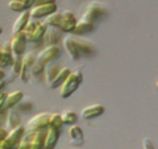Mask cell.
I'll return each instance as SVG.
<instances>
[{
	"label": "cell",
	"mask_w": 158,
	"mask_h": 149,
	"mask_svg": "<svg viewBox=\"0 0 158 149\" xmlns=\"http://www.w3.org/2000/svg\"><path fill=\"white\" fill-rule=\"evenodd\" d=\"M108 12H110V9H108V7L104 3L94 0V2H91L90 4H87V7L85 9V12H83L81 20L82 21H86V23L95 24V21L98 19L104 17Z\"/></svg>",
	"instance_id": "cell-1"
},
{
	"label": "cell",
	"mask_w": 158,
	"mask_h": 149,
	"mask_svg": "<svg viewBox=\"0 0 158 149\" xmlns=\"http://www.w3.org/2000/svg\"><path fill=\"white\" fill-rule=\"evenodd\" d=\"M82 81H83V74L81 70L71 71L66 78V81L59 87V95H61V98H69L73 92H75L77 88L79 87V84L82 83Z\"/></svg>",
	"instance_id": "cell-2"
},
{
	"label": "cell",
	"mask_w": 158,
	"mask_h": 149,
	"mask_svg": "<svg viewBox=\"0 0 158 149\" xmlns=\"http://www.w3.org/2000/svg\"><path fill=\"white\" fill-rule=\"evenodd\" d=\"M58 11V6L56 3V0H48V2L42 3V4H37L31 8V19H42V17H48L49 15L54 13Z\"/></svg>",
	"instance_id": "cell-3"
},
{
	"label": "cell",
	"mask_w": 158,
	"mask_h": 149,
	"mask_svg": "<svg viewBox=\"0 0 158 149\" xmlns=\"http://www.w3.org/2000/svg\"><path fill=\"white\" fill-rule=\"evenodd\" d=\"M50 115L52 113H49V112H40L37 115H34L27 123L25 131H46L49 128Z\"/></svg>",
	"instance_id": "cell-4"
},
{
	"label": "cell",
	"mask_w": 158,
	"mask_h": 149,
	"mask_svg": "<svg viewBox=\"0 0 158 149\" xmlns=\"http://www.w3.org/2000/svg\"><path fill=\"white\" fill-rule=\"evenodd\" d=\"M24 133H25V127L24 126H19L15 130L8 131L6 138L3 140L4 145H6L7 149H17L20 143H21Z\"/></svg>",
	"instance_id": "cell-5"
},
{
	"label": "cell",
	"mask_w": 158,
	"mask_h": 149,
	"mask_svg": "<svg viewBox=\"0 0 158 149\" xmlns=\"http://www.w3.org/2000/svg\"><path fill=\"white\" fill-rule=\"evenodd\" d=\"M61 56V49L58 45H50V46H45L41 52L37 54L36 59L38 62H41L42 65H48V63L54 62L56 59Z\"/></svg>",
	"instance_id": "cell-6"
},
{
	"label": "cell",
	"mask_w": 158,
	"mask_h": 149,
	"mask_svg": "<svg viewBox=\"0 0 158 149\" xmlns=\"http://www.w3.org/2000/svg\"><path fill=\"white\" fill-rule=\"evenodd\" d=\"M77 23H78V20L71 11H62L61 20H59V24H58V29L65 33H71L73 29L75 28Z\"/></svg>",
	"instance_id": "cell-7"
},
{
	"label": "cell",
	"mask_w": 158,
	"mask_h": 149,
	"mask_svg": "<svg viewBox=\"0 0 158 149\" xmlns=\"http://www.w3.org/2000/svg\"><path fill=\"white\" fill-rule=\"evenodd\" d=\"M36 62V57L33 56V53H27L21 57V70H20L19 77L23 82H28L31 78V67Z\"/></svg>",
	"instance_id": "cell-8"
},
{
	"label": "cell",
	"mask_w": 158,
	"mask_h": 149,
	"mask_svg": "<svg viewBox=\"0 0 158 149\" xmlns=\"http://www.w3.org/2000/svg\"><path fill=\"white\" fill-rule=\"evenodd\" d=\"M11 44V50L13 56H24L25 54V49H27V38L25 34L23 32H20L17 34H15Z\"/></svg>",
	"instance_id": "cell-9"
},
{
	"label": "cell",
	"mask_w": 158,
	"mask_h": 149,
	"mask_svg": "<svg viewBox=\"0 0 158 149\" xmlns=\"http://www.w3.org/2000/svg\"><path fill=\"white\" fill-rule=\"evenodd\" d=\"M73 37H74V41H75L77 46H78L79 53H81V57L82 56L90 57V56H94V54L96 53V48L94 45L92 41L86 40L83 37H77V36H73Z\"/></svg>",
	"instance_id": "cell-10"
},
{
	"label": "cell",
	"mask_w": 158,
	"mask_h": 149,
	"mask_svg": "<svg viewBox=\"0 0 158 149\" xmlns=\"http://www.w3.org/2000/svg\"><path fill=\"white\" fill-rule=\"evenodd\" d=\"M61 31L57 28V27H46V31L45 34L41 41L45 44L46 46H50V45H58V41L61 38Z\"/></svg>",
	"instance_id": "cell-11"
},
{
	"label": "cell",
	"mask_w": 158,
	"mask_h": 149,
	"mask_svg": "<svg viewBox=\"0 0 158 149\" xmlns=\"http://www.w3.org/2000/svg\"><path fill=\"white\" fill-rule=\"evenodd\" d=\"M69 141H70L71 145L74 147H81L85 143V135H83L82 128L74 124L69 128Z\"/></svg>",
	"instance_id": "cell-12"
},
{
	"label": "cell",
	"mask_w": 158,
	"mask_h": 149,
	"mask_svg": "<svg viewBox=\"0 0 158 149\" xmlns=\"http://www.w3.org/2000/svg\"><path fill=\"white\" fill-rule=\"evenodd\" d=\"M104 111H106V108L103 104H91V106H87L83 108L81 112V116L83 119H86V120H88V119L100 116L102 113H104Z\"/></svg>",
	"instance_id": "cell-13"
},
{
	"label": "cell",
	"mask_w": 158,
	"mask_h": 149,
	"mask_svg": "<svg viewBox=\"0 0 158 149\" xmlns=\"http://www.w3.org/2000/svg\"><path fill=\"white\" fill-rule=\"evenodd\" d=\"M13 62V54L11 50V44H4V45L0 48V69L12 66Z\"/></svg>",
	"instance_id": "cell-14"
},
{
	"label": "cell",
	"mask_w": 158,
	"mask_h": 149,
	"mask_svg": "<svg viewBox=\"0 0 158 149\" xmlns=\"http://www.w3.org/2000/svg\"><path fill=\"white\" fill-rule=\"evenodd\" d=\"M31 137V149H44L46 131H27Z\"/></svg>",
	"instance_id": "cell-15"
},
{
	"label": "cell",
	"mask_w": 158,
	"mask_h": 149,
	"mask_svg": "<svg viewBox=\"0 0 158 149\" xmlns=\"http://www.w3.org/2000/svg\"><path fill=\"white\" fill-rule=\"evenodd\" d=\"M63 46H65V50L67 52V54L70 56L71 59L77 61V59L81 58V53L78 50V46H77L75 41H74L73 36H67L63 38Z\"/></svg>",
	"instance_id": "cell-16"
},
{
	"label": "cell",
	"mask_w": 158,
	"mask_h": 149,
	"mask_svg": "<svg viewBox=\"0 0 158 149\" xmlns=\"http://www.w3.org/2000/svg\"><path fill=\"white\" fill-rule=\"evenodd\" d=\"M45 31H46V25L44 23H40L33 31L28 32V33H24V32L23 33L25 34L27 42H38V41L42 40L44 34H45Z\"/></svg>",
	"instance_id": "cell-17"
},
{
	"label": "cell",
	"mask_w": 158,
	"mask_h": 149,
	"mask_svg": "<svg viewBox=\"0 0 158 149\" xmlns=\"http://www.w3.org/2000/svg\"><path fill=\"white\" fill-rule=\"evenodd\" d=\"M29 19H31V12H29L28 9H27V11H23L21 13H20V16L16 20H15V23H13V25H12V33H13V36L24 31V28H25L27 23L29 21Z\"/></svg>",
	"instance_id": "cell-18"
},
{
	"label": "cell",
	"mask_w": 158,
	"mask_h": 149,
	"mask_svg": "<svg viewBox=\"0 0 158 149\" xmlns=\"http://www.w3.org/2000/svg\"><path fill=\"white\" fill-rule=\"evenodd\" d=\"M59 140V131L54 128H48L45 141H44V149H54Z\"/></svg>",
	"instance_id": "cell-19"
},
{
	"label": "cell",
	"mask_w": 158,
	"mask_h": 149,
	"mask_svg": "<svg viewBox=\"0 0 158 149\" xmlns=\"http://www.w3.org/2000/svg\"><path fill=\"white\" fill-rule=\"evenodd\" d=\"M94 28H95V24H92V23H86V21H82V20H79V21L77 23L75 28L73 29L71 34H73V36H77V37H82L83 34L92 32Z\"/></svg>",
	"instance_id": "cell-20"
},
{
	"label": "cell",
	"mask_w": 158,
	"mask_h": 149,
	"mask_svg": "<svg viewBox=\"0 0 158 149\" xmlns=\"http://www.w3.org/2000/svg\"><path fill=\"white\" fill-rule=\"evenodd\" d=\"M19 126H21V119H20V115L16 110H8L7 112V124H6V130L7 131H11L17 128Z\"/></svg>",
	"instance_id": "cell-21"
},
{
	"label": "cell",
	"mask_w": 158,
	"mask_h": 149,
	"mask_svg": "<svg viewBox=\"0 0 158 149\" xmlns=\"http://www.w3.org/2000/svg\"><path fill=\"white\" fill-rule=\"evenodd\" d=\"M24 98V92L23 91H13V92H9L7 98H6V102H4V110H11V108L16 107V104L21 100V99Z\"/></svg>",
	"instance_id": "cell-22"
},
{
	"label": "cell",
	"mask_w": 158,
	"mask_h": 149,
	"mask_svg": "<svg viewBox=\"0 0 158 149\" xmlns=\"http://www.w3.org/2000/svg\"><path fill=\"white\" fill-rule=\"evenodd\" d=\"M59 70H61V67H59L57 63H48V65L45 66V77H44V79H45V82L48 84H50L53 82V79L57 77V74L59 73Z\"/></svg>",
	"instance_id": "cell-23"
},
{
	"label": "cell",
	"mask_w": 158,
	"mask_h": 149,
	"mask_svg": "<svg viewBox=\"0 0 158 149\" xmlns=\"http://www.w3.org/2000/svg\"><path fill=\"white\" fill-rule=\"evenodd\" d=\"M70 73H71V70L69 67H61V70H59V73L57 74V77L53 79V82L49 84V87L50 88H57L58 86L61 87V84L66 81V78L69 77Z\"/></svg>",
	"instance_id": "cell-24"
},
{
	"label": "cell",
	"mask_w": 158,
	"mask_h": 149,
	"mask_svg": "<svg viewBox=\"0 0 158 149\" xmlns=\"http://www.w3.org/2000/svg\"><path fill=\"white\" fill-rule=\"evenodd\" d=\"M31 77L37 79V81H41V79H44V77H45V65H42L41 62H38L36 59V62L32 65L31 67Z\"/></svg>",
	"instance_id": "cell-25"
},
{
	"label": "cell",
	"mask_w": 158,
	"mask_h": 149,
	"mask_svg": "<svg viewBox=\"0 0 158 149\" xmlns=\"http://www.w3.org/2000/svg\"><path fill=\"white\" fill-rule=\"evenodd\" d=\"M61 117H62V123L66 124V126H74L77 121H78V113L74 112L71 110H66L61 113Z\"/></svg>",
	"instance_id": "cell-26"
},
{
	"label": "cell",
	"mask_w": 158,
	"mask_h": 149,
	"mask_svg": "<svg viewBox=\"0 0 158 149\" xmlns=\"http://www.w3.org/2000/svg\"><path fill=\"white\" fill-rule=\"evenodd\" d=\"M61 15H62V12L61 11H56L54 13H52V15H49V16L46 17V20H45V25L46 27H57L58 28V24H59V20H61Z\"/></svg>",
	"instance_id": "cell-27"
},
{
	"label": "cell",
	"mask_w": 158,
	"mask_h": 149,
	"mask_svg": "<svg viewBox=\"0 0 158 149\" xmlns=\"http://www.w3.org/2000/svg\"><path fill=\"white\" fill-rule=\"evenodd\" d=\"M62 126H63V123H62L61 113H57V112L52 113L50 115V121H49V128H54V130L61 131Z\"/></svg>",
	"instance_id": "cell-28"
},
{
	"label": "cell",
	"mask_w": 158,
	"mask_h": 149,
	"mask_svg": "<svg viewBox=\"0 0 158 149\" xmlns=\"http://www.w3.org/2000/svg\"><path fill=\"white\" fill-rule=\"evenodd\" d=\"M16 107H17V110H20V111L29 112V111H32V110H33V102H32L29 98H25V96H24L21 100H20V102L16 104Z\"/></svg>",
	"instance_id": "cell-29"
},
{
	"label": "cell",
	"mask_w": 158,
	"mask_h": 149,
	"mask_svg": "<svg viewBox=\"0 0 158 149\" xmlns=\"http://www.w3.org/2000/svg\"><path fill=\"white\" fill-rule=\"evenodd\" d=\"M8 8L13 12H23V11H27L25 6H24L23 0H11L8 3Z\"/></svg>",
	"instance_id": "cell-30"
},
{
	"label": "cell",
	"mask_w": 158,
	"mask_h": 149,
	"mask_svg": "<svg viewBox=\"0 0 158 149\" xmlns=\"http://www.w3.org/2000/svg\"><path fill=\"white\" fill-rule=\"evenodd\" d=\"M21 57L23 56H13V62H12V73L19 75L20 70H21Z\"/></svg>",
	"instance_id": "cell-31"
},
{
	"label": "cell",
	"mask_w": 158,
	"mask_h": 149,
	"mask_svg": "<svg viewBox=\"0 0 158 149\" xmlns=\"http://www.w3.org/2000/svg\"><path fill=\"white\" fill-rule=\"evenodd\" d=\"M17 149H31V137H29V133L27 131L24 133V137H23V140L20 143Z\"/></svg>",
	"instance_id": "cell-32"
},
{
	"label": "cell",
	"mask_w": 158,
	"mask_h": 149,
	"mask_svg": "<svg viewBox=\"0 0 158 149\" xmlns=\"http://www.w3.org/2000/svg\"><path fill=\"white\" fill-rule=\"evenodd\" d=\"M142 147H144V149H154V145H153V143L149 137H145L144 141H142Z\"/></svg>",
	"instance_id": "cell-33"
},
{
	"label": "cell",
	"mask_w": 158,
	"mask_h": 149,
	"mask_svg": "<svg viewBox=\"0 0 158 149\" xmlns=\"http://www.w3.org/2000/svg\"><path fill=\"white\" fill-rule=\"evenodd\" d=\"M8 94L6 91L0 92V113H2L4 111V102H6V98H7Z\"/></svg>",
	"instance_id": "cell-34"
},
{
	"label": "cell",
	"mask_w": 158,
	"mask_h": 149,
	"mask_svg": "<svg viewBox=\"0 0 158 149\" xmlns=\"http://www.w3.org/2000/svg\"><path fill=\"white\" fill-rule=\"evenodd\" d=\"M24 6H25V9H29L34 6V0H23Z\"/></svg>",
	"instance_id": "cell-35"
},
{
	"label": "cell",
	"mask_w": 158,
	"mask_h": 149,
	"mask_svg": "<svg viewBox=\"0 0 158 149\" xmlns=\"http://www.w3.org/2000/svg\"><path fill=\"white\" fill-rule=\"evenodd\" d=\"M7 133H8V131L6 130V128H2V127H0V141H2V140H4V138H6Z\"/></svg>",
	"instance_id": "cell-36"
},
{
	"label": "cell",
	"mask_w": 158,
	"mask_h": 149,
	"mask_svg": "<svg viewBox=\"0 0 158 149\" xmlns=\"http://www.w3.org/2000/svg\"><path fill=\"white\" fill-rule=\"evenodd\" d=\"M7 86V79H0V92H3V88Z\"/></svg>",
	"instance_id": "cell-37"
},
{
	"label": "cell",
	"mask_w": 158,
	"mask_h": 149,
	"mask_svg": "<svg viewBox=\"0 0 158 149\" xmlns=\"http://www.w3.org/2000/svg\"><path fill=\"white\" fill-rule=\"evenodd\" d=\"M6 78H7L6 70H4V69H0V79H6Z\"/></svg>",
	"instance_id": "cell-38"
},
{
	"label": "cell",
	"mask_w": 158,
	"mask_h": 149,
	"mask_svg": "<svg viewBox=\"0 0 158 149\" xmlns=\"http://www.w3.org/2000/svg\"><path fill=\"white\" fill-rule=\"evenodd\" d=\"M45 2H48V0H34V6H37V4H42Z\"/></svg>",
	"instance_id": "cell-39"
},
{
	"label": "cell",
	"mask_w": 158,
	"mask_h": 149,
	"mask_svg": "<svg viewBox=\"0 0 158 149\" xmlns=\"http://www.w3.org/2000/svg\"><path fill=\"white\" fill-rule=\"evenodd\" d=\"M0 149H7L6 148V145H4V143H3V140L0 141Z\"/></svg>",
	"instance_id": "cell-40"
},
{
	"label": "cell",
	"mask_w": 158,
	"mask_h": 149,
	"mask_svg": "<svg viewBox=\"0 0 158 149\" xmlns=\"http://www.w3.org/2000/svg\"><path fill=\"white\" fill-rule=\"evenodd\" d=\"M2 32H3V28H2V27H0V34H2Z\"/></svg>",
	"instance_id": "cell-41"
},
{
	"label": "cell",
	"mask_w": 158,
	"mask_h": 149,
	"mask_svg": "<svg viewBox=\"0 0 158 149\" xmlns=\"http://www.w3.org/2000/svg\"><path fill=\"white\" fill-rule=\"evenodd\" d=\"M156 87H157V88H158V81H157V82H156Z\"/></svg>",
	"instance_id": "cell-42"
},
{
	"label": "cell",
	"mask_w": 158,
	"mask_h": 149,
	"mask_svg": "<svg viewBox=\"0 0 158 149\" xmlns=\"http://www.w3.org/2000/svg\"><path fill=\"white\" fill-rule=\"evenodd\" d=\"M0 127H2V123H0Z\"/></svg>",
	"instance_id": "cell-43"
}]
</instances>
